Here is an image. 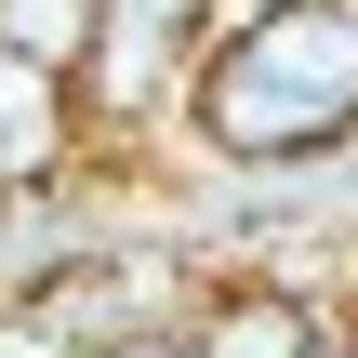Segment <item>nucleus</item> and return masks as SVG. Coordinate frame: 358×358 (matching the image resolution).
Here are the masks:
<instances>
[{
    "instance_id": "nucleus-1",
    "label": "nucleus",
    "mask_w": 358,
    "mask_h": 358,
    "mask_svg": "<svg viewBox=\"0 0 358 358\" xmlns=\"http://www.w3.org/2000/svg\"><path fill=\"white\" fill-rule=\"evenodd\" d=\"M173 133L213 173L358 159V0H213V53Z\"/></svg>"
},
{
    "instance_id": "nucleus-2",
    "label": "nucleus",
    "mask_w": 358,
    "mask_h": 358,
    "mask_svg": "<svg viewBox=\"0 0 358 358\" xmlns=\"http://www.w3.org/2000/svg\"><path fill=\"white\" fill-rule=\"evenodd\" d=\"M13 292L40 306V332H53L66 358H106V345H133V332H186V319H199V292H213V266H186V252L133 239V252H66V266H27Z\"/></svg>"
},
{
    "instance_id": "nucleus-3",
    "label": "nucleus",
    "mask_w": 358,
    "mask_h": 358,
    "mask_svg": "<svg viewBox=\"0 0 358 358\" xmlns=\"http://www.w3.org/2000/svg\"><path fill=\"white\" fill-rule=\"evenodd\" d=\"M186 332H199V358H319L332 332H345V306L306 292V279H279V266H226Z\"/></svg>"
},
{
    "instance_id": "nucleus-4",
    "label": "nucleus",
    "mask_w": 358,
    "mask_h": 358,
    "mask_svg": "<svg viewBox=\"0 0 358 358\" xmlns=\"http://www.w3.org/2000/svg\"><path fill=\"white\" fill-rule=\"evenodd\" d=\"M80 80L66 66H40L27 40H0V199H40L66 159H80Z\"/></svg>"
},
{
    "instance_id": "nucleus-5",
    "label": "nucleus",
    "mask_w": 358,
    "mask_h": 358,
    "mask_svg": "<svg viewBox=\"0 0 358 358\" xmlns=\"http://www.w3.org/2000/svg\"><path fill=\"white\" fill-rule=\"evenodd\" d=\"M93 27H106V0H0V40H27V53H40V66H66V80H80Z\"/></svg>"
},
{
    "instance_id": "nucleus-6",
    "label": "nucleus",
    "mask_w": 358,
    "mask_h": 358,
    "mask_svg": "<svg viewBox=\"0 0 358 358\" xmlns=\"http://www.w3.org/2000/svg\"><path fill=\"white\" fill-rule=\"evenodd\" d=\"M0 358H66V345H53V332H40V306H27L13 279H0Z\"/></svg>"
},
{
    "instance_id": "nucleus-7",
    "label": "nucleus",
    "mask_w": 358,
    "mask_h": 358,
    "mask_svg": "<svg viewBox=\"0 0 358 358\" xmlns=\"http://www.w3.org/2000/svg\"><path fill=\"white\" fill-rule=\"evenodd\" d=\"M106 358H199V332H133V345H106Z\"/></svg>"
},
{
    "instance_id": "nucleus-8",
    "label": "nucleus",
    "mask_w": 358,
    "mask_h": 358,
    "mask_svg": "<svg viewBox=\"0 0 358 358\" xmlns=\"http://www.w3.org/2000/svg\"><path fill=\"white\" fill-rule=\"evenodd\" d=\"M319 358H358V345H345V332H332V345H319Z\"/></svg>"
},
{
    "instance_id": "nucleus-9",
    "label": "nucleus",
    "mask_w": 358,
    "mask_h": 358,
    "mask_svg": "<svg viewBox=\"0 0 358 358\" xmlns=\"http://www.w3.org/2000/svg\"><path fill=\"white\" fill-rule=\"evenodd\" d=\"M345 345H358V319H345Z\"/></svg>"
}]
</instances>
